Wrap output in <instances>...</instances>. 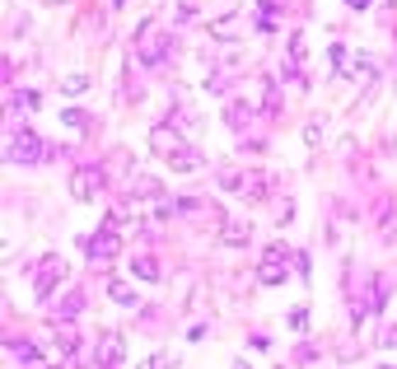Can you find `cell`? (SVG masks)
<instances>
[{
  "mask_svg": "<svg viewBox=\"0 0 397 369\" xmlns=\"http://www.w3.org/2000/svg\"><path fill=\"white\" fill-rule=\"evenodd\" d=\"M57 351H61V356H75V351H79V332H75V327H57Z\"/></svg>",
  "mask_w": 397,
  "mask_h": 369,
  "instance_id": "cell-12",
  "label": "cell"
},
{
  "mask_svg": "<svg viewBox=\"0 0 397 369\" xmlns=\"http://www.w3.org/2000/svg\"><path fill=\"white\" fill-rule=\"evenodd\" d=\"M57 117L70 126V131H89V112H84V108H61Z\"/></svg>",
  "mask_w": 397,
  "mask_h": 369,
  "instance_id": "cell-13",
  "label": "cell"
},
{
  "mask_svg": "<svg viewBox=\"0 0 397 369\" xmlns=\"http://www.w3.org/2000/svg\"><path fill=\"white\" fill-rule=\"evenodd\" d=\"M234 369H252V365H248V360H234Z\"/></svg>",
  "mask_w": 397,
  "mask_h": 369,
  "instance_id": "cell-26",
  "label": "cell"
},
{
  "mask_svg": "<svg viewBox=\"0 0 397 369\" xmlns=\"http://www.w3.org/2000/svg\"><path fill=\"white\" fill-rule=\"evenodd\" d=\"M103 192V173L99 168H75V178H70V197L75 202H94Z\"/></svg>",
  "mask_w": 397,
  "mask_h": 369,
  "instance_id": "cell-6",
  "label": "cell"
},
{
  "mask_svg": "<svg viewBox=\"0 0 397 369\" xmlns=\"http://www.w3.org/2000/svg\"><path fill=\"white\" fill-rule=\"evenodd\" d=\"M248 238H252L248 220H225V224H220V243H225V248H243Z\"/></svg>",
  "mask_w": 397,
  "mask_h": 369,
  "instance_id": "cell-9",
  "label": "cell"
},
{
  "mask_svg": "<svg viewBox=\"0 0 397 369\" xmlns=\"http://www.w3.org/2000/svg\"><path fill=\"white\" fill-rule=\"evenodd\" d=\"M257 280L262 285H285V248H272L257 267Z\"/></svg>",
  "mask_w": 397,
  "mask_h": 369,
  "instance_id": "cell-8",
  "label": "cell"
},
{
  "mask_svg": "<svg viewBox=\"0 0 397 369\" xmlns=\"http://www.w3.org/2000/svg\"><path fill=\"white\" fill-rule=\"evenodd\" d=\"M150 150H155V155H164V159H173L178 150H187V141H182L178 126L159 122V126H150Z\"/></svg>",
  "mask_w": 397,
  "mask_h": 369,
  "instance_id": "cell-5",
  "label": "cell"
},
{
  "mask_svg": "<svg viewBox=\"0 0 397 369\" xmlns=\"http://www.w3.org/2000/svg\"><path fill=\"white\" fill-rule=\"evenodd\" d=\"M379 346H397V327H384V336H379Z\"/></svg>",
  "mask_w": 397,
  "mask_h": 369,
  "instance_id": "cell-24",
  "label": "cell"
},
{
  "mask_svg": "<svg viewBox=\"0 0 397 369\" xmlns=\"http://www.w3.org/2000/svg\"><path fill=\"white\" fill-rule=\"evenodd\" d=\"M122 360H126L122 332H103L99 336V369H122Z\"/></svg>",
  "mask_w": 397,
  "mask_h": 369,
  "instance_id": "cell-7",
  "label": "cell"
},
{
  "mask_svg": "<svg viewBox=\"0 0 397 369\" xmlns=\"http://www.w3.org/2000/svg\"><path fill=\"white\" fill-rule=\"evenodd\" d=\"M164 52H169V38L159 33V23L155 19H140V28H136V56H140V66H159Z\"/></svg>",
  "mask_w": 397,
  "mask_h": 369,
  "instance_id": "cell-1",
  "label": "cell"
},
{
  "mask_svg": "<svg viewBox=\"0 0 397 369\" xmlns=\"http://www.w3.org/2000/svg\"><path fill=\"white\" fill-rule=\"evenodd\" d=\"M140 369H173V356H164V351H159V356H150Z\"/></svg>",
  "mask_w": 397,
  "mask_h": 369,
  "instance_id": "cell-22",
  "label": "cell"
},
{
  "mask_svg": "<svg viewBox=\"0 0 397 369\" xmlns=\"http://www.w3.org/2000/svg\"><path fill=\"white\" fill-rule=\"evenodd\" d=\"M318 141H323V122H308V126H304V145H308V150H313V145H318Z\"/></svg>",
  "mask_w": 397,
  "mask_h": 369,
  "instance_id": "cell-21",
  "label": "cell"
},
{
  "mask_svg": "<svg viewBox=\"0 0 397 369\" xmlns=\"http://www.w3.org/2000/svg\"><path fill=\"white\" fill-rule=\"evenodd\" d=\"M201 164H206V159L196 155L192 145H187V150H178V155L169 159V168H173V173H196V168H201Z\"/></svg>",
  "mask_w": 397,
  "mask_h": 369,
  "instance_id": "cell-11",
  "label": "cell"
},
{
  "mask_svg": "<svg viewBox=\"0 0 397 369\" xmlns=\"http://www.w3.org/2000/svg\"><path fill=\"white\" fill-rule=\"evenodd\" d=\"M131 276H140V280H159V262H155V258H136V262H131Z\"/></svg>",
  "mask_w": 397,
  "mask_h": 369,
  "instance_id": "cell-17",
  "label": "cell"
},
{
  "mask_svg": "<svg viewBox=\"0 0 397 369\" xmlns=\"http://www.w3.org/2000/svg\"><path fill=\"white\" fill-rule=\"evenodd\" d=\"M10 108H14V112H33V108H38V94H33V89H23V94L14 89V94H10Z\"/></svg>",
  "mask_w": 397,
  "mask_h": 369,
  "instance_id": "cell-18",
  "label": "cell"
},
{
  "mask_svg": "<svg viewBox=\"0 0 397 369\" xmlns=\"http://www.w3.org/2000/svg\"><path fill=\"white\" fill-rule=\"evenodd\" d=\"M43 150H47V145H43V136L28 131V126L10 136V159H14V164H38V159H43Z\"/></svg>",
  "mask_w": 397,
  "mask_h": 369,
  "instance_id": "cell-4",
  "label": "cell"
},
{
  "mask_svg": "<svg viewBox=\"0 0 397 369\" xmlns=\"http://www.w3.org/2000/svg\"><path fill=\"white\" fill-rule=\"evenodd\" d=\"M108 299H113V304H122V309H136V304H140V294L131 290L126 280H108Z\"/></svg>",
  "mask_w": 397,
  "mask_h": 369,
  "instance_id": "cell-10",
  "label": "cell"
},
{
  "mask_svg": "<svg viewBox=\"0 0 397 369\" xmlns=\"http://www.w3.org/2000/svg\"><path fill=\"white\" fill-rule=\"evenodd\" d=\"M84 253H89V262H94V267H108V262H113L117 253H122V238H117V229H113V224H103L99 234H94L89 243H84Z\"/></svg>",
  "mask_w": 397,
  "mask_h": 369,
  "instance_id": "cell-3",
  "label": "cell"
},
{
  "mask_svg": "<svg viewBox=\"0 0 397 369\" xmlns=\"http://www.w3.org/2000/svg\"><path fill=\"white\" fill-rule=\"evenodd\" d=\"M66 271H70V267L57 258V253H47V258L38 262V271H33V294H38V299H47V294H52L61 280H66Z\"/></svg>",
  "mask_w": 397,
  "mask_h": 369,
  "instance_id": "cell-2",
  "label": "cell"
},
{
  "mask_svg": "<svg viewBox=\"0 0 397 369\" xmlns=\"http://www.w3.org/2000/svg\"><path fill=\"white\" fill-rule=\"evenodd\" d=\"M304 56H308L304 33H290V70H299V66H304Z\"/></svg>",
  "mask_w": 397,
  "mask_h": 369,
  "instance_id": "cell-16",
  "label": "cell"
},
{
  "mask_svg": "<svg viewBox=\"0 0 397 369\" xmlns=\"http://www.w3.org/2000/svg\"><path fill=\"white\" fill-rule=\"evenodd\" d=\"M79 309H84V294H66V304H61V314H66V318H75Z\"/></svg>",
  "mask_w": 397,
  "mask_h": 369,
  "instance_id": "cell-20",
  "label": "cell"
},
{
  "mask_svg": "<svg viewBox=\"0 0 397 369\" xmlns=\"http://www.w3.org/2000/svg\"><path fill=\"white\" fill-rule=\"evenodd\" d=\"M346 5H351V10H369V0H346Z\"/></svg>",
  "mask_w": 397,
  "mask_h": 369,
  "instance_id": "cell-25",
  "label": "cell"
},
{
  "mask_svg": "<svg viewBox=\"0 0 397 369\" xmlns=\"http://www.w3.org/2000/svg\"><path fill=\"white\" fill-rule=\"evenodd\" d=\"M131 197H164V187H159V178H131Z\"/></svg>",
  "mask_w": 397,
  "mask_h": 369,
  "instance_id": "cell-15",
  "label": "cell"
},
{
  "mask_svg": "<svg viewBox=\"0 0 397 369\" xmlns=\"http://www.w3.org/2000/svg\"><path fill=\"white\" fill-rule=\"evenodd\" d=\"M89 84H94V79L84 75V70H70V75H61V94H84Z\"/></svg>",
  "mask_w": 397,
  "mask_h": 369,
  "instance_id": "cell-14",
  "label": "cell"
},
{
  "mask_svg": "<svg viewBox=\"0 0 397 369\" xmlns=\"http://www.w3.org/2000/svg\"><path fill=\"white\" fill-rule=\"evenodd\" d=\"M290 327H295V332H304V327H308V309H295V314H290Z\"/></svg>",
  "mask_w": 397,
  "mask_h": 369,
  "instance_id": "cell-23",
  "label": "cell"
},
{
  "mask_svg": "<svg viewBox=\"0 0 397 369\" xmlns=\"http://www.w3.org/2000/svg\"><path fill=\"white\" fill-rule=\"evenodd\" d=\"M248 112H252L248 103H229V108H225V122H229V126H243V117H248Z\"/></svg>",
  "mask_w": 397,
  "mask_h": 369,
  "instance_id": "cell-19",
  "label": "cell"
},
{
  "mask_svg": "<svg viewBox=\"0 0 397 369\" xmlns=\"http://www.w3.org/2000/svg\"><path fill=\"white\" fill-rule=\"evenodd\" d=\"M384 369H397V365H384Z\"/></svg>",
  "mask_w": 397,
  "mask_h": 369,
  "instance_id": "cell-27",
  "label": "cell"
}]
</instances>
